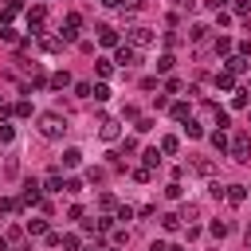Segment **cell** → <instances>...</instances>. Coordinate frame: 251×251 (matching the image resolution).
<instances>
[{
	"label": "cell",
	"mask_w": 251,
	"mask_h": 251,
	"mask_svg": "<svg viewBox=\"0 0 251 251\" xmlns=\"http://www.w3.org/2000/svg\"><path fill=\"white\" fill-rule=\"evenodd\" d=\"M86 180H90V184H102V180H106V169H86Z\"/></svg>",
	"instance_id": "33"
},
{
	"label": "cell",
	"mask_w": 251,
	"mask_h": 251,
	"mask_svg": "<svg viewBox=\"0 0 251 251\" xmlns=\"http://www.w3.org/2000/svg\"><path fill=\"white\" fill-rule=\"evenodd\" d=\"M20 8H24L20 0H4V8H0V24H8V20H12L16 12H20Z\"/></svg>",
	"instance_id": "19"
},
{
	"label": "cell",
	"mask_w": 251,
	"mask_h": 251,
	"mask_svg": "<svg viewBox=\"0 0 251 251\" xmlns=\"http://www.w3.org/2000/svg\"><path fill=\"white\" fill-rule=\"evenodd\" d=\"M192 173H200V176H212V173H216V165L200 157V161H192Z\"/></svg>",
	"instance_id": "23"
},
{
	"label": "cell",
	"mask_w": 251,
	"mask_h": 251,
	"mask_svg": "<svg viewBox=\"0 0 251 251\" xmlns=\"http://www.w3.org/2000/svg\"><path fill=\"white\" fill-rule=\"evenodd\" d=\"M82 251H102V247H82Z\"/></svg>",
	"instance_id": "50"
},
{
	"label": "cell",
	"mask_w": 251,
	"mask_h": 251,
	"mask_svg": "<svg viewBox=\"0 0 251 251\" xmlns=\"http://www.w3.org/2000/svg\"><path fill=\"white\" fill-rule=\"evenodd\" d=\"M27 235H47V220H27Z\"/></svg>",
	"instance_id": "27"
},
{
	"label": "cell",
	"mask_w": 251,
	"mask_h": 251,
	"mask_svg": "<svg viewBox=\"0 0 251 251\" xmlns=\"http://www.w3.org/2000/svg\"><path fill=\"white\" fill-rule=\"evenodd\" d=\"M149 251H169V243H165V239H153V243H149Z\"/></svg>",
	"instance_id": "46"
},
{
	"label": "cell",
	"mask_w": 251,
	"mask_h": 251,
	"mask_svg": "<svg viewBox=\"0 0 251 251\" xmlns=\"http://www.w3.org/2000/svg\"><path fill=\"white\" fill-rule=\"evenodd\" d=\"M90 98H94V102H106V98H110V86H106V82H98V86H94V94H90Z\"/></svg>",
	"instance_id": "31"
},
{
	"label": "cell",
	"mask_w": 251,
	"mask_h": 251,
	"mask_svg": "<svg viewBox=\"0 0 251 251\" xmlns=\"http://www.w3.org/2000/svg\"><path fill=\"white\" fill-rule=\"evenodd\" d=\"M173 63H176L173 55H161V59H157V71H161V75H169V71H173Z\"/></svg>",
	"instance_id": "30"
},
{
	"label": "cell",
	"mask_w": 251,
	"mask_h": 251,
	"mask_svg": "<svg viewBox=\"0 0 251 251\" xmlns=\"http://www.w3.org/2000/svg\"><path fill=\"white\" fill-rule=\"evenodd\" d=\"M247 8H251V0H235V12H239V16H243Z\"/></svg>",
	"instance_id": "47"
},
{
	"label": "cell",
	"mask_w": 251,
	"mask_h": 251,
	"mask_svg": "<svg viewBox=\"0 0 251 251\" xmlns=\"http://www.w3.org/2000/svg\"><path fill=\"white\" fill-rule=\"evenodd\" d=\"M157 149H161V153H165V157H176V153H180V137H173V133H165V137H161V145H157Z\"/></svg>",
	"instance_id": "9"
},
{
	"label": "cell",
	"mask_w": 251,
	"mask_h": 251,
	"mask_svg": "<svg viewBox=\"0 0 251 251\" xmlns=\"http://www.w3.org/2000/svg\"><path fill=\"white\" fill-rule=\"evenodd\" d=\"M176 122H192V110H188V102H173V110H169Z\"/></svg>",
	"instance_id": "17"
},
{
	"label": "cell",
	"mask_w": 251,
	"mask_h": 251,
	"mask_svg": "<svg viewBox=\"0 0 251 251\" xmlns=\"http://www.w3.org/2000/svg\"><path fill=\"white\" fill-rule=\"evenodd\" d=\"M67 129H71V126H67V114H59V110H47V114H39V133H43L47 141H59Z\"/></svg>",
	"instance_id": "1"
},
{
	"label": "cell",
	"mask_w": 251,
	"mask_h": 251,
	"mask_svg": "<svg viewBox=\"0 0 251 251\" xmlns=\"http://www.w3.org/2000/svg\"><path fill=\"white\" fill-rule=\"evenodd\" d=\"M51 86H55V90L71 86V75H67V71H55V75H51Z\"/></svg>",
	"instance_id": "26"
},
{
	"label": "cell",
	"mask_w": 251,
	"mask_h": 251,
	"mask_svg": "<svg viewBox=\"0 0 251 251\" xmlns=\"http://www.w3.org/2000/svg\"><path fill=\"white\" fill-rule=\"evenodd\" d=\"M247 118H251V110H247Z\"/></svg>",
	"instance_id": "53"
},
{
	"label": "cell",
	"mask_w": 251,
	"mask_h": 251,
	"mask_svg": "<svg viewBox=\"0 0 251 251\" xmlns=\"http://www.w3.org/2000/svg\"><path fill=\"white\" fill-rule=\"evenodd\" d=\"M63 184H67V180L59 176V169H51V173H47V180H43V192H63Z\"/></svg>",
	"instance_id": "14"
},
{
	"label": "cell",
	"mask_w": 251,
	"mask_h": 251,
	"mask_svg": "<svg viewBox=\"0 0 251 251\" xmlns=\"http://www.w3.org/2000/svg\"><path fill=\"white\" fill-rule=\"evenodd\" d=\"M141 157H145V169H157V165H161V157H165V153H161V149H145V153H141Z\"/></svg>",
	"instance_id": "22"
},
{
	"label": "cell",
	"mask_w": 251,
	"mask_h": 251,
	"mask_svg": "<svg viewBox=\"0 0 251 251\" xmlns=\"http://www.w3.org/2000/svg\"><path fill=\"white\" fill-rule=\"evenodd\" d=\"M231 106L243 110V106H247V90H235V94H231Z\"/></svg>",
	"instance_id": "36"
},
{
	"label": "cell",
	"mask_w": 251,
	"mask_h": 251,
	"mask_svg": "<svg viewBox=\"0 0 251 251\" xmlns=\"http://www.w3.org/2000/svg\"><path fill=\"white\" fill-rule=\"evenodd\" d=\"M231 86H235V75L231 71H220L216 75V90H231Z\"/></svg>",
	"instance_id": "21"
},
{
	"label": "cell",
	"mask_w": 251,
	"mask_h": 251,
	"mask_svg": "<svg viewBox=\"0 0 251 251\" xmlns=\"http://www.w3.org/2000/svg\"><path fill=\"white\" fill-rule=\"evenodd\" d=\"M196 216H200L196 204H184V208H180V220H196Z\"/></svg>",
	"instance_id": "37"
},
{
	"label": "cell",
	"mask_w": 251,
	"mask_h": 251,
	"mask_svg": "<svg viewBox=\"0 0 251 251\" xmlns=\"http://www.w3.org/2000/svg\"><path fill=\"white\" fill-rule=\"evenodd\" d=\"M39 47H43L47 55H59V51H63V39H59V35H39Z\"/></svg>",
	"instance_id": "11"
},
{
	"label": "cell",
	"mask_w": 251,
	"mask_h": 251,
	"mask_svg": "<svg viewBox=\"0 0 251 251\" xmlns=\"http://www.w3.org/2000/svg\"><path fill=\"white\" fill-rule=\"evenodd\" d=\"M176 8H184V12H192V8H196V0H176Z\"/></svg>",
	"instance_id": "48"
},
{
	"label": "cell",
	"mask_w": 251,
	"mask_h": 251,
	"mask_svg": "<svg viewBox=\"0 0 251 251\" xmlns=\"http://www.w3.org/2000/svg\"><path fill=\"white\" fill-rule=\"evenodd\" d=\"M114 220H133V208H129V204H122V208H118V216H114Z\"/></svg>",
	"instance_id": "45"
},
{
	"label": "cell",
	"mask_w": 251,
	"mask_h": 251,
	"mask_svg": "<svg viewBox=\"0 0 251 251\" xmlns=\"http://www.w3.org/2000/svg\"><path fill=\"white\" fill-rule=\"evenodd\" d=\"M227 153H231V161H239V165H243V161H251V137H247V133H235Z\"/></svg>",
	"instance_id": "3"
},
{
	"label": "cell",
	"mask_w": 251,
	"mask_h": 251,
	"mask_svg": "<svg viewBox=\"0 0 251 251\" xmlns=\"http://www.w3.org/2000/svg\"><path fill=\"white\" fill-rule=\"evenodd\" d=\"M208 141H212V149H216V153H227V149H231V141H227V133H224V129L208 133Z\"/></svg>",
	"instance_id": "12"
},
{
	"label": "cell",
	"mask_w": 251,
	"mask_h": 251,
	"mask_svg": "<svg viewBox=\"0 0 251 251\" xmlns=\"http://www.w3.org/2000/svg\"><path fill=\"white\" fill-rule=\"evenodd\" d=\"M43 20H47V8H43V4H31V8H27V27H31V35H43Z\"/></svg>",
	"instance_id": "6"
},
{
	"label": "cell",
	"mask_w": 251,
	"mask_h": 251,
	"mask_svg": "<svg viewBox=\"0 0 251 251\" xmlns=\"http://www.w3.org/2000/svg\"><path fill=\"white\" fill-rule=\"evenodd\" d=\"M122 243H129V231H126V227H118V231H114V247H122Z\"/></svg>",
	"instance_id": "42"
},
{
	"label": "cell",
	"mask_w": 251,
	"mask_h": 251,
	"mask_svg": "<svg viewBox=\"0 0 251 251\" xmlns=\"http://www.w3.org/2000/svg\"><path fill=\"white\" fill-rule=\"evenodd\" d=\"M39 188H43L39 180H24V192H20V204H24V208H27V204H39Z\"/></svg>",
	"instance_id": "8"
},
{
	"label": "cell",
	"mask_w": 251,
	"mask_h": 251,
	"mask_svg": "<svg viewBox=\"0 0 251 251\" xmlns=\"http://www.w3.org/2000/svg\"><path fill=\"white\" fill-rule=\"evenodd\" d=\"M184 133H188V137H204V126H200V122H184Z\"/></svg>",
	"instance_id": "32"
},
{
	"label": "cell",
	"mask_w": 251,
	"mask_h": 251,
	"mask_svg": "<svg viewBox=\"0 0 251 251\" xmlns=\"http://www.w3.org/2000/svg\"><path fill=\"white\" fill-rule=\"evenodd\" d=\"M133 63H141V51L137 47H129V43H118V55H114V67H133Z\"/></svg>",
	"instance_id": "4"
},
{
	"label": "cell",
	"mask_w": 251,
	"mask_h": 251,
	"mask_svg": "<svg viewBox=\"0 0 251 251\" xmlns=\"http://www.w3.org/2000/svg\"><path fill=\"white\" fill-rule=\"evenodd\" d=\"M247 67H251V63H247V55H231L224 71H231V75H239V71H247Z\"/></svg>",
	"instance_id": "16"
},
{
	"label": "cell",
	"mask_w": 251,
	"mask_h": 251,
	"mask_svg": "<svg viewBox=\"0 0 251 251\" xmlns=\"http://www.w3.org/2000/svg\"><path fill=\"white\" fill-rule=\"evenodd\" d=\"M63 192H71V196H75V192H82V180H75V176H71V180L63 184Z\"/></svg>",
	"instance_id": "41"
},
{
	"label": "cell",
	"mask_w": 251,
	"mask_h": 251,
	"mask_svg": "<svg viewBox=\"0 0 251 251\" xmlns=\"http://www.w3.org/2000/svg\"><path fill=\"white\" fill-rule=\"evenodd\" d=\"M208 231H212L216 239H224V235H227V224H224V220H212V227H208Z\"/></svg>",
	"instance_id": "35"
},
{
	"label": "cell",
	"mask_w": 251,
	"mask_h": 251,
	"mask_svg": "<svg viewBox=\"0 0 251 251\" xmlns=\"http://www.w3.org/2000/svg\"><path fill=\"white\" fill-rule=\"evenodd\" d=\"M102 208H106V212H110V208H114V212H118V200H114V196H110V192H102Z\"/></svg>",
	"instance_id": "44"
},
{
	"label": "cell",
	"mask_w": 251,
	"mask_h": 251,
	"mask_svg": "<svg viewBox=\"0 0 251 251\" xmlns=\"http://www.w3.org/2000/svg\"><path fill=\"white\" fill-rule=\"evenodd\" d=\"M78 27H82V16L71 12V16H67V27L59 31V39H63V43H75V39H78Z\"/></svg>",
	"instance_id": "7"
},
{
	"label": "cell",
	"mask_w": 251,
	"mask_h": 251,
	"mask_svg": "<svg viewBox=\"0 0 251 251\" xmlns=\"http://www.w3.org/2000/svg\"><path fill=\"white\" fill-rule=\"evenodd\" d=\"M12 141H16V126L0 122V145H12Z\"/></svg>",
	"instance_id": "24"
},
{
	"label": "cell",
	"mask_w": 251,
	"mask_h": 251,
	"mask_svg": "<svg viewBox=\"0 0 251 251\" xmlns=\"http://www.w3.org/2000/svg\"><path fill=\"white\" fill-rule=\"evenodd\" d=\"M0 39H4V43H20V35H16V27H12V24H4V27H0Z\"/></svg>",
	"instance_id": "28"
},
{
	"label": "cell",
	"mask_w": 251,
	"mask_h": 251,
	"mask_svg": "<svg viewBox=\"0 0 251 251\" xmlns=\"http://www.w3.org/2000/svg\"><path fill=\"white\" fill-rule=\"evenodd\" d=\"M78 165H82V149H75V145L63 149V169H78Z\"/></svg>",
	"instance_id": "13"
},
{
	"label": "cell",
	"mask_w": 251,
	"mask_h": 251,
	"mask_svg": "<svg viewBox=\"0 0 251 251\" xmlns=\"http://www.w3.org/2000/svg\"><path fill=\"white\" fill-rule=\"evenodd\" d=\"M12 114H16V118H31V102H20Z\"/></svg>",
	"instance_id": "39"
},
{
	"label": "cell",
	"mask_w": 251,
	"mask_h": 251,
	"mask_svg": "<svg viewBox=\"0 0 251 251\" xmlns=\"http://www.w3.org/2000/svg\"><path fill=\"white\" fill-rule=\"evenodd\" d=\"M102 251H122V247H102Z\"/></svg>",
	"instance_id": "52"
},
{
	"label": "cell",
	"mask_w": 251,
	"mask_h": 251,
	"mask_svg": "<svg viewBox=\"0 0 251 251\" xmlns=\"http://www.w3.org/2000/svg\"><path fill=\"white\" fill-rule=\"evenodd\" d=\"M227 204H243L247 200V184H227V196H224Z\"/></svg>",
	"instance_id": "15"
},
{
	"label": "cell",
	"mask_w": 251,
	"mask_h": 251,
	"mask_svg": "<svg viewBox=\"0 0 251 251\" xmlns=\"http://www.w3.org/2000/svg\"><path fill=\"white\" fill-rule=\"evenodd\" d=\"M133 180H137V184H149V180H153V169H133Z\"/></svg>",
	"instance_id": "34"
},
{
	"label": "cell",
	"mask_w": 251,
	"mask_h": 251,
	"mask_svg": "<svg viewBox=\"0 0 251 251\" xmlns=\"http://www.w3.org/2000/svg\"><path fill=\"white\" fill-rule=\"evenodd\" d=\"M75 94H78V98H90V94H94V86H90V82H78V86H75Z\"/></svg>",
	"instance_id": "38"
},
{
	"label": "cell",
	"mask_w": 251,
	"mask_h": 251,
	"mask_svg": "<svg viewBox=\"0 0 251 251\" xmlns=\"http://www.w3.org/2000/svg\"><path fill=\"white\" fill-rule=\"evenodd\" d=\"M98 137L102 141H118L122 137V122L118 118H98Z\"/></svg>",
	"instance_id": "5"
},
{
	"label": "cell",
	"mask_w": 251,
	"mask_h": 251,
	"mask_svg": "<svg viewBox=\"0 0 251 251\" xmlns=\"http://www.w3.org/2000/svg\"><path fill=\"white\" fill-rule=\"evenodd\" d=\"M212 47H216V55H231V39H227V35H216Z\"/></svg>",
	"instance_id": "25"
},
{
	"label": "cell",
	"mask_w": 251,
	"mask_h": 251,
	"mask_svg": "<svg viewBox=\"0 0 251 251\" xmlns=\"http://www.w3.org/2000/svg\"><path fill=\"white\" fill-rule=\"evenodd\" d=\"M102 4H106V8H122L126 0H102Z\"/></svg>",
	"instance_id": "49"
},
{
	"label": "cell",
	"mask_w": 251,
	"mask_h": 251,
	"mask_svg": "<svg viewBox=\"0 0 251 251\" xmlns=\"http://www.w3.org/2000/svg\"><path fill=\"white\" fill-rule=\"evenodd\" d=\"M126 35H129V47H137V51H141V47H149V43L157 39V31H153L149 24H133Z\"/></svg>",
	"instance_id": "2"
},
{
	"label": "cell",
	"mask_w": 251,
	"mask_h": 251,
	"mask_svg": "<svg viewBox=\"0 0 251 251\" xmlns=\"http://www.w3.org/2000/svg\"><path fill=\"white\" fill-rule=\"evenodd\" d=\"M98 43H102V47H118V31H114L110 24H102V27H98Z\"/></svg>",
	"instance_id": "10"
},
{
	"label": "cell",
	"mask_w": 251,
	"mask_h": 251,
	"mask_svg": "<svg viewBox=\"0 0 251 251\" xmlns=\"http://www.w3.org/2000/svg\"><path fill=\"white\" fill-rule=\"evenodd\" d=\"M94 71L98 75H114V59H94Z\"/></svg>",
	"instance_id": "29"
},
{
	"label": "cell",
	"mask_w": 251,
	"mask_h": 251,
	"mask_svg": "<svg viewBox=\"0 0 251 251\" xmlns=\"http://www.w3.org/2000/svg\"><path fill=\"white\" fill-rule=\"evenodd\" d=\"M153 126H157V122H153V118H137V133H149V129H153Z\"/></svg>",
	"instance_id": "40"
},
{
	"label": "cell",
	"mask_w": 251,
	"mask_h": 251,
	"mask_svg": "<svg viewBox=\"0 0 251 251\" xmlns=\"http://www.w3.org/2000/svg\"><path fill=\"white\" fill-rule=\"evenodd\" d=\"M165 196H169V200H180V184H176V180H173V184H169V188H165Z\"/></svg>",
	"instance_id": "43"
},
{
	"label": "cell",
	"mask_w": 251,
	"mask_h": 251,
	"mask_svg": "<svg viewBox=\"0 0 251 251\" xmlns=\"http://www.w3.org/2000/svg\"><path fill=\"white\" fill-rule=\"evenodd\" d=\"M180 224H184V220H180L176 212H165V216H161V227H165V231H180Z\"/></svg>",
	"instance_id": "18"
},
{
	"label": "cell",
	"mask_w": 251,
	"mask_h": 251,
	"mask_svg": "<svg viewBox=\"0 0 251 251\" xmlns=\"http://www.w3.org/2000/svg\"><path fill=\"white\" fill-rule=\"evenodd\" d=\"M247 243H251V224H247Z\"/></svg>",
	"instance_id": "51"
},
{
	"label": "cell",
	"mask_w": 251,
	"mask_h": 251,
	"mask_svg": "<svg viewBox=\"0 0 251 251\" xmlns=\"http://www.w3.org/2000/svg\"><path fill=\"white\" fill-rule=\"evenodd\" d=\"M208 31H212L208 24H192V31H188V39H192V43H204V39H208Z\"/></svg>",
	"instance_id": "20"
}]
</instances>
